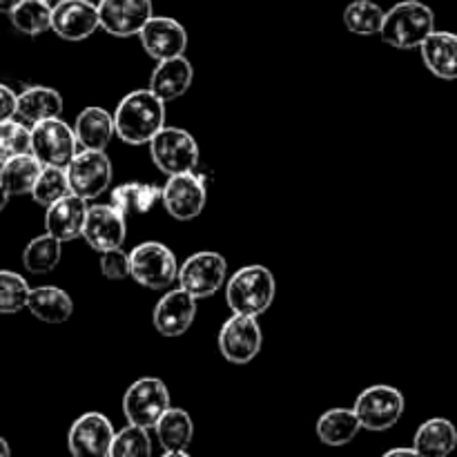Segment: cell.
Instances as JSON below:
<instances>
[{"mask_svg":"<svg viewBox=\"0 0 457 457\" xmlns=\"http://www.w3.org/2000/svg\"><path fill=\"white\" fill-rule=\"evenodd\" d=\"M165 128V103L150 89L129 92L114 112V132L128 145H145Z\"/></svg>","mask_w":457,"mask_h":457,"instance_id":"6da1fadb","label":"cell"},{"mask_svg":"<svg viewBox=\"0 0 457 457\" xmlns=\"http://www.w3.org/2000/svg\"><path fill=\"white\" fill-rule=\"evenodd\" d=\"M436 31V13L420 0H402L384 12L379 38L395 49H420L428 34Z\"/></svg>","mask_w":457,"mask_h":457,"instance_id":"7a4b0ae2","label":"cell"},{"mask_svg":"<svg viewBox=\"0 0 457 457\" xmlns=\"http://www.w3.org/2000/svg\"><path fill=\"white\" fill-rule=\"evenodd\" d=\"M275 275L266 266H244L228 279L226 302L232 315L259 317L275 302Z\"/></svg>","mask_w":457,"mask_h":457,"instance_id":"3957f363","label":"cell"},{"mask_svg":"<svg viewBox=\"0 0 457 457\" xmlns=\"http://www.w3.org/2000/svg\"><path fill=\"white\" fill-rule=\"evenodd\" d=\"M129 257V277L138 286L150 290H163L177 281L179 262L177 254L159 241H143Z\"/></svg>","mask_w":457,"mask_h":457,"instance_id":"277c9868","label":"cell"},{"mask_svg":"<svg viewBox=\"0 0 457 457\" xmlns=\"http://www.w3.org/2000/svg\"><path fill=\"white\" fill-rule=\"evenodd\" d=\"M147 145H150L154 165L168 177L195 172L196 163H199V145L187 129L163 128Z\"/></svg>","mask_w":457,"mask_h":457,"instance_id":"5b68a950","label":"cell"},{"mask_svg":"<svg viewBox=\"0 0 457 457\" xmlns=\"http://www.w3.org/2000/svg\"><path fill=\"white\" fill-rule=\"evenodd\" d=\"M404 395L397 388L378 384V386H369L360 393L353 411H355L361 428L379 433L388 431L400 422V418L404 415Z\"/></svg>","mask_w":457,"mask_h":457,"instance_id":"8992f818","label":"cell"},{"mask_svg":"<svg viewBox=\"0 0 457 457\" xmlns=\"http://www.w3.org/2000/svg\"><path fill=\"white\" fill-rule=\"evenodd\" d=\"M226 257L212 250H204L187 257L179 266L177 281L181 284V290H186L195 299H208L221 290V286L226 284Z\"/></svg>","mask_w":457,"mask_h":457,"instance_id":"52a82bcc","label":"cell"},{"mask_svg":"<svg viewBox=\"0 0 457 457\" xmlns=\"http://www.w3.org/2000/svg\"><path fill=\"white\" fill-rule=\"evenodd\" d=\"M170 409V391L159 378H141L125 391L123 413L129 424L154 428L161 415Z\"/></svg>","mask_w":457,"mask_h":457,"instance_id":"ba28073f","label":"cell"},{"mask_svg":"<svg viewBox=\"0 0 457 457\" xmlns=\"http://www.w3.org/2000/svg\"><path fill=\"white\" fill-rule=\"evenodd\" d=\"M79 152L76 134L71 125L61 119L40 120L31 125V154L43 165L67 168Z\"/></svg>","mask_w":457,"mask_h":457,"instance_id":"9c48e42d","label":"cell"},{"mask_svg":"<svg viewBox=\"0 0 457 457\" xmlns=\"http://www.w3.org/2000/svg\"><path fill=\"white\" fill-rule=\"evenodd\" d=\"M71 195L92 201L107 192L112 183V161L105 152L80 150L65 168Z\"/></svg>","mask_w":457,"mask_h":457,"instance_id":"30bf717a","label":"cell"},{"mask_svg":"<svg viewBox=\"0 0 457 457\" xmlns=\"http://www.w3.org/2000/svg\"><path fill=\"white\" fill-rule=\"evenodd\" d=\"M208 201V190L199 174H172L161 187V204L177 221H192L199 217Z\"/></svg>","mask_w":457,"mask_h":457,"instance_id":"8fae6325","label":"cell"},{"mask_svg":"<svg viewBox=\"0 0 457 457\" xmlns=\"http://www.w3.org/2000/svg\"><path fill=\"white\" fill-rule=\"evenodd\" d=\"M263 346L257 317L232 315L219 330V351L230 364H250Z\"/></svg>","mask_w":457,"mask_h":457,"instance_id":"7c38bea8","label":"cell"},{"mask_svg":"<svg viewBox=\"0 0 457 457\" xmlns=\"http://www.w3.org/2000/svg\"><path fill=\"white\" fill-rule=\"evenodd\" d=\"M96 7L98 25L116 38L138 36L145 22L154 16L152 0H101Z\"/></svg>","mask_w":457,"mask_h":457,"instance_id":"4fadbf2b","label":"cell"},{"mask_svg":"<svg viewBox=\"0 0 457 457\" xmlns=\"http://www.w3.org/2000/svg\"><path fill=\"white\" fill-rule=\"evenodd\" d=\"M114 433L110 418L103 413H85L71 424L67 446L74 457H107Z\"/></svg>","mask_w":457,"mask_h":457,"instance_id":"5bb4252c","label":"cell"},{"mask_svg":"<svg viewBox=\"0 0 457 457\" xmlns=\"http://www.w3.org/2000/svg\"><path fill=\"white\" fill-rule=\"evenodd\" d=\"M80 237H83V239L87 241V245H92L96 253L123 248L125 237H128L125 217L112 204L89 205Z\"/></svg>","mask_w":457,"mask_h":457,"instance_id":"9a60e30c","label":"cell"},{"mask_svg":"<svg viewBox=\"0 0 457 457\" xmlns=\"http://www.w3.org/2000/svg\"><path fill=\"white\" fill-rule=\"evenodd\" d=\"M98 27V7L92 0H58L52 4V31L58 38L79 43Z\"/></svg>","mask_w":457,"mask_h":457,"instance_id":"2e32d148","label":"cell"},{"mask_svg":"<svg viewBox=\"0 0 457 457\" xmlns=\"http://www.w3.org/2000/svg\"><path fill=\"white\" fill-rule=\"evenodd\" d=\"M143 49L154 61H168V58L183 56L187 49V31L179 21L168 16H152L138 31Z\"/></svg>","mask_w":457,"mask_h":457,"instance_id":"e0dca14e","label":"cell"},{"mask_svg":"<svg viewBox=\"0 0 457 457\" xmlns=\"http://www.w3.org/2000/svg\"><path fill=\"white\" fill-rule=\"evenodd\" d=\"M195 317L196 299L187 295L186 290L177 288L163 295V299H159L152 321H154L156 333L163 335V337H181L187 333Z\"/></svg>","mask_w":457,"mask_h":457,"instance_id":"ac0fdd59","label":"cell"},{"mask_svg":"<svg viewBox=\"0 0 457 457\" xmlns=\"http://www.w3.org/2000/svg\"><path fill=\"white\" fill-rule=\"evenodd\" d=\"M87 201L80 199V196H62L61 201H56V204H52L47 208V214H45V230L54 239L61 241V244L79 239L85 226V217H87Z\"/></svg>","mask_w":457,"mask_h":457,"instance_id":"d6986e66","label":"cell"},{"mask_svg":"<svg viewBox=\"0 0 457 457\" xmlns=\"http://www.w3.org/2000/svg\"><path fill=\"white\" fill-rule=\"evenodd\" d=\"M195 80V67L186 56L168 58L156 65V70L150 76V92L163 103H172L181 98L190 89Z\"/></svg>","mask_w":457,"mask_h":457,"instance_id":"ffe728a7","label":"cell"},{"mask_svg":"<svg viewBox=\"0 0 457 457\" xmlns=\"http://www.w3.org/2000/svg\"><path fill=\"white\" fill-rule=\"evenodd\" d=\"M424 65L431 74L445 80H457V34L453 31H433L422 45Z\"/></svg>","mask_w":457,"mask_h":457,"instance_id":"44dd1931","label":"cell"},{"mask_svg":"<svg viewBox=\"0 0 457 457\" xmlns=\"http://www.w3.org/2000/svg\"><path fill=\"white\" fill-rule=\"evenodd\" d=\"M76 143L80 150L105 152L114 138V116L103 107H85L74 123Z\"/></svg>","mask_w":457,"mask_h":457,"instance_id":"7402d4cb","label":"cell"},{"mask_svg":"<svg viewBox=\"0 0 457 457\" xmlns=\"http://www.w3.org/2000/svg\"><path fill=\"white\" fill-rule=\"evenodd\" d=\"M27 311L45 324H65L74 315V302L65 290L56 286H40L29 290Z\"/></svg>","mask_w":457,"mask_h":457,"instance_id":"603a6c76","label":"cell"},{"mask_svg":"<svg viewBox=\"0 0 457 457\" xmlns=\"http://www.w3.org/2000/svg\"><path fill=\"white\" fill-rule=\"evenodd\" d=\"M62 112V96L52 87H45V85H34V87H27L25 92L18 94L16 103V116L21 120L36 125L40 120L49 119H61Z\"/></svg>","mask_w":457,"mask_h":457,"instance_id":"cb8c5ba5","label":"cell"},{"mask_svg":"<svg viewBox=\"0 0 457 457\" xmlns=\"http://www.w3.org/2000/svg\"><path fill=\"white\" fill-rule=\"evenodd\" d=\"M457 446V428L445 418L427 420L413 437V449L420 457H449Z\"/></svg>","mask_w":457,"mask_h":457,"instance_id":"d4e9b609","label":"cell"},{"mask_svg":"<svg viewBox=\"0 0 457 457\" xmlns=\"http://www.w3.org/2000/svg\"><path fill=\"white\" fill-rule=\"evenodd\" d=\"M43 168L45 165L31 152L13 156V159L4 161L0 165V186L4 187L9 196L31 195V187H34L36 179L40 177Z\"/></svg>","mask_w":457,"mask_h":457,"instance_id":"484cf974","label":"cell"},{"mask_svg":"<svg viewBox=\"0 0 457 457\" xmlns=\"http://www.w3.org/2000/svg\"><path fill=\"white\" fill-rule=\"evenodd\" d=\"M156 440L163 446V451H187V446L195 440V422L187 415V411L170 406L159 418L154 427Z\"/></svg>","mask_w":457,"mask_h":457,"instance_id":"4316f807","label":"cell"},{"mask_svg":"<svg viewBox=\"0 0 457 457\" xmlns=\"http://www.w3.org/2000/svg\"><path fill=\"white\" fill-rule=\"evenodd\" d=\"M315 431L326 446H346L361 431V424L353 409H330L317 420Z\"/></svg>","mask_w":457,"mask_h":457,"instance_id":"83f0119b","label":"cell"},{"mask_svg":"<svg viewBox=\"0 0 457 457\" xmlns=\"http://www.w3.org/2000/svg\"><path fill=\"white\" fill-rule=\"evenodd\" d=\"M159 201V186H150V183H123V186L114 187L110 204L114 205L123 217H128V214H147Z\"/></svg>","mask_w":457,"mask_h":457,"instance_id":"f1b7e54d","label":"cell"},{"mask_svg":"<svg viewBox=\"0 0 457 457\" xmlns=\"http://www.w3.org/2000/svg\"><path fill=\"white\" fill-rule=\"evenodd\" d=\"M13 29L25 36H40L52 29V4L47 0H21L9 13Z\"/></svg>","mask_w":457,"mask_h":457,"instance_id":"f546056e","label":"cell"},{"mask_svg":"<svg viewBox=\"0 0 457 457\" xmlns=\"http://www.w3.org/2000/svg\"><path fill=\"white\" fill-rule=\"evenodd\" d=\"M62 257V244L54 239L52 235H40L27 244L22 250V266L31 272V275H47L54 268L61 263Z\"/></svg>","mask_w":457,"mask_h":457,"instance_id":"4dcf8cb0","label":"cell"},{"mask_svg":"<svg viewBox=\"0 0 457 457\" xmlns=\"http://www.w3.org/2000/svg\"><path fill=\"white\" fill-rule=\"evenodd\" d=\"M384 22V9L373 0H353L344 9V25L351 34L375 36L379 34Z\"/></svg>","mask_w":457,"mask_h":457,"instance_id":"1f68e13d","label":"cell"},{"mask_svg":"<svg viewBox=\"0 0 457 457\" xmlns=\"http://www.w3.org/2000/svg\"><path fill=\"white\" fill-rule=\"evenodd\" d=\"M71 195L70 183H67L65 168H54V165H45L40 177L36 179L34 187H31V196L38 205L49 208L52 204L61 201L62 196Z\"/></svg>","mask_w":457,"mask_h":457,"instance_id":"d6a6232c","label":"cell"},{"mask_svg":"<svg viewBox=\"0 0 457 457\" xmlns=\"http://www.w3.org/2000/svg\"><path fill=\"white\" fill-rule=\"evenodd\" d=\"M107 457H152V440L147 428L128 424L114 433Z\"/></svg>","mask_w":457,"mask_h":457,"instance_id":"836d02e7","label":"cell"},{"mask_svg":"<svg viewBox=\"0 0 457 457\" xmlns=\"http://www.w3.org/2000/svg\"><path fill=\"white\" fill-rule=\"evenodd\" d=\"M29 290L25 277L12 270H0V315H13L27 308Z\"/></svg>","mask_w":457,"mask_h":457,"instance_id":"e575fe53","label":"cell"},{"mask_svg":"<svg viewBox=\"0 0 457 457\" xmlns=\"http://www.w3.org/2000/svg\"><path fill=\"white\" fill-rule=\"evenodd\" d=\"M31 152V129L22 120H3L0 123V165Z\"/></svg>","mask_w":457,"mask_h":457,"instance_id":"d590c367","label":"cell"},{"mask_svg":"<svg viewBox=\"0 0 457 457\" xmlns=\"http://www.w3.org/2000/svg\"><path fill=\"white\" fill-rule=\"evenodd\" d=\"M101 272L112 281H123L129 277V257L123 248L101 253Z\"/></svg>","mask_w":457,"mask_h":457,"instance_id":"8d00e7d4","label":"cell"},{"mask_svg":"<svg viewBox=\"0 0 457 457\" xmlns=\"http://www.w3.org/2000/svg\"><path fill=\"white\" fill-rule=\"evenodd\" d=\"M16 103H18V94L13 92L12 87L0 83V123L16 116Z\"/></svg>","mask_w":457,"mask_h":457,"instance_id":"74e56055","label":"cell"},{"mask_svg":"<svg viewBox=\"0 0 457 457\" xmlns=\"http://www.w3.org/2000/svg\"><path fill=\"white\" fill-rule=\"evenodd\" d=\"M382 457H420L415 449H391L386 451Z\"/></svg>","mask_w":457,"mask_h":457,"instance_id":"f35d334b","label":"cell"},{"mask_svg":"<svg viewBox=\"0 0 457 457\" xmlns=\"http://www.w3.org/2000/svg\"><path fill=\"white\" fill-rule=\"evenodd\" d=\"M18 3H21V0H0V13H12V9L16 7Z\"/></svg>","mask_w":457,"mask_h":457,"instance_id":"ab89813d","label":"cell"},{"mask_svg":"<svg viewBox=\"0 0 457 457\" xmlns=\"http://www.w3.org/2000/svg\"><path fill=\"white\" fill-rule=\"evenodd\" d=\"M0 457H12V449H9V442L4 437H0Z\"/></svg>","mask_w":457,"mask_h":457,"instance_id":"60d3db41","label":"cell"},{"mask_svg":"<svg viewBox=\"0 0 457 457\" xmlns=\"http://www.w3.org/2000/svg\"><path fill=\"white\" fill-rule=\"evenodd\" d=\"M7 201H9V195L4 192V187L0 186V212H3L4 208H7Z\"/></svg>","mask_w":457,"mask_h":457,"instance_id":"b9f144b4","label":"cell"},{"mask_svg":"<svg viewBox=\"0 0 457 457\" xmlns=\"http://www.w3.org/2000/svg\"><path fill=\"white\" fill-rule=\"evenodd\" d=\"M161 457H192V455H187L186 451H165Z\"/></svg>","mask_w":457,"mask_h":457,"instance_id":"7bdbcfd3","label":"cell"},{"mask_svg":"<svg viewBox=\"0 0 457 457\" xmlns=\"http://www.w3.org/2000/svg\"><path fill=\"white\" fill-rule=\"evenodd\" d=\"M47 3H49V0H47Z\"/></svg>","mask_w":457,"mask_h":457,"instance_id":"ee69618b","label":"cell"}]
</instances>
